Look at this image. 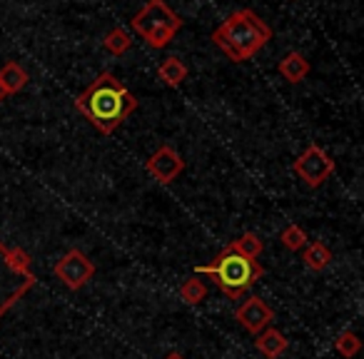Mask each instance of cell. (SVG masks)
I'll list each match as a JSON object with an SVG mask.
<instances>
[{"mask_svg": "<svg viewBox=\"0 0 364 359\" xmlns=\"http://www.w3.org/2000/svg\"><path fill=\"white\" fill-rule=\"evenodd\" d=\"M75 107L102 135H110L120 122H125L135 112L137 100L112 73H100L75 100Z\"/></svg>", "mask_w": 364, "mask_h": 359, "instance_id": "6da1fadb", "label": "cell"}, {"mask_svg": "<svg viewBox=\"0 0 364 359\" xmlns=\"http://www.w3.org/2000/svg\"><path fill=\"white\" fill-rule=\"evenodd\" d=\"M272 41V28L252 11H235L223 26L213 31V43L232 63H245L255 58Z\"/></svg>", "mask_w": 364, "mask_h": 359, "instance_id": "7a4b0ae2", "label": "cell"}, {"mask_svg": "<svg viewBox=\"0 0 364 359\" xmlns=\"http://www.w3.org/2000/svg\"><path fill=\"white\" fill-rule=\"evenodd\" d=\"M195 272L213 277L215 284H218L228 297L237 299V297H242L247 289H252L255 284H257V279L264 274V267L257 259L240 257V254L230 252V250L225 247L223 252L215 257V262L198 264Z\"/></svg>", "mask_w": 364, "mask_h": 359, "instance_id": "3957f363", "label": "cell"}, {"mask_svg": "<svg viewBox=\"0 0 364 359\" xmlns=\"http://www.w3.org/2000/svg\"><path fill=\"white\" fill-rule=\"evenodd\" d=\"M31 264L33 259L28 252L0 242V319L36 287V272Z\"/></svg>", "mask_w": 364, "mask_h": 359, "instance_id": "277c9868", "label": "cell"}, {"mask_svg": "<svg viewBox=\"0 0 364 359\" xmlns=\"http://www.w3.org/2000/svg\"><path fill=\"white\" fill-rule=\"evenodd\" d=\"M130 26L147 45L160 50V48L170 45L175 41L177 31L182 28V21L165 0H147L145 8L132 16Z\"/></svg>", "mask_w": 364, "mask_h": 359, "instance_id": "5b68a950", "label": "cell"}, {"mask_svg": "<svg viewBox=\"0 0 364 359\" xmlns=\"http://www.w3.org/2000/svg\"><path fill=\"white\" fill-rule=\"evenodd\" d=\"M292 170H294V175L302 180L307 188H319V185H324L332 177V172H334V160L327 155V152L322 150L319 145H309L307 150L302 152V155L294 160V165H292Z\"/></svg>", "mask_w": 364, "mask_h": 359, "instance_id": "8992f818", "label": "cell"}, {"mask_svg": "<svg viewBox=\"0 0 364 359\" xmlns=\"http://www.w3.org/2000/svg\"><path fill=\"white\" fill-rule=\"evenodd\" d=\"M53 272H55V277L60 279L68 289L75 292V289L85 287V284L95 277V264H92V259L87 257L85 252L70 250V252H65L60 259H58Z\"/></svg>", "mask_w": 364, "mask_h": 359, "instance_id": "52a82bcc", "label": "cell"}, {"mask_svg": "<svg viewBox=\"0 0 364 359\" xmlns=\"http://www.w3.org/2000/svg\"><path fill=\"white\" fill-rule=\"evenodd\" d=\"M145 167H147V172L155 177L157 183L167 185V183H172L182 170H185V160L177 155V150L172 145H160L150 157H147Z\"/></svg>", "mask_w": 364, "mask_h": 359, "instance_id": "ba28073f", "label": "cell"}, {"mask_svg": "<svg viewBox=\"0 0 364 359\" xmlns=\"http://www.w3.org/2000/svg\"><path fill=\"white\" fill-rule=\"evenodd\" d=\"M235 317H237V322L242 324L247 332L259 334L262 329H267L269 324H272L274 312H272V307L264 302V299L250 297V299H245V302L240 304L237 312H235Z\"/></svg>", "mask_w": 364, "mask_h": 359, "instance_id": "9c48e42d", "label": "cell"}, {"mask_svg": "<svg viewBox=\"0 0 364 359\" xmlns=\"http://www.w3.org/2000/svg\"><path fill=\"white\" fill-rule=\"evenodd\" d=\"M277 70H279V75H282L284 80L292 82V85H297V82H302L304 77L309 75L312 65H309V60L302 55V53L292 50V53H287V55H284L282 60H279Z\"/></svg>", "mask_w": 364, "mask_h": 359, "instance_id": "30bf717a", "label": "cell"}, {"mask_svg": "<svg viewBox=\"0 0 364 359\" xmlns=\"http://www.w3.org/2000/svg\"><path fill=\"white\" fill-rule=\"evenodd\" d=\"M255 347L259 354H264L267 359H277L287 352V339L279 329H262L255 339Z\"/></svg>", "mask_w": 364, "mask_h": 359, "instance_id": "8fae6325", "label": "cell"}, {"mask_svg": "<svg viewBox=\"0 0 364 359\" xmlns=\"http://www.w3.org/2000/svg\"><path fill=\"white\" fill-rule=\"evenodd\" d=\"M157 77H160L165 85L177 87L188 80V65H185L177 55H170L160 63V68H157Z\"/></svg>", "mask_w": 364, "mask_h": 359, "instance_id": "7c38bea8", "label": "cell"}, {"mask_svg": "<svg viewBox=\"0 0 364 359\" xmlns=\"http://www.w3.org/2000/svg\"><path fill=\"white\" fill-rule=\"evenodd\" d=\"M28 73H26V68L21 65V63H16V60H11V63H6V65L0 68V82H3V87H6V92L8 95H13V92H21L23 87L28 85Z\"/></svg>", "mask_w": 364, "mask_h": 359, "instance_id": "4fadbf2b", "label": "cell"}, {"mask_svg": "<svg viewBox=\"0 0 364 359\" xmlns=\"http://www.w3.org/2000/svg\"><path fill=\"white\" fill-rule=\"evenodd\" d=\"M228 250L235 254H240V257L257 259L259 254H262V240H259L255 232H245V235H240L237 240H232V242L228 245Z\"/></svg>", "mask_w": 364, "mask_h": 359, "instance_id": "5bb4252c", "label": "cell"}, {"mask_svg": "<svg viewBox=\"0 0 364 359\" xmlns=\"http://www.w3.org/2000/svg\"><path fill=\"white\" fill-rule=\"evenodd\" d=\"M332 262V250L322 242H309L304 245V264L314 272H322V269L329 267Z\"/></svg>", "mask_w": 364, "mask_h": 359, "instance_id": "9a60e30c", "label": "cell"}, {"mask_svg": "<svg viewBox=\"0 0 364 359\" xmlns=\"http://www.w3.org/2000/svg\"><path fill=\"white\" fill-rule=\"evenodd\" d=\"M130 45H132L130 33H127L125 28H112L105 36V41H102V48H105L107 53H112V55H122V53L130 50Z\"/></svg>", "mask_w": 364, "mask_h": 359, "instance_id": "2e32d148", "label": "cell"}, {"mask_svg": "<svg viewBox=\"0 0 364 359\" xmlns=\"http://www.w3.org/2000/svg\"><path fill=\"white\" fill-rule=\"evenodd\" d=\"M180 297L188 304H200L205 297H208V287H205L203 279H188V282L180 287Z\"/></svg>", "mask_w": 364, "mask_h": 359, "instance_id": "e0dca14e", "label": "cell"}, {"mask_svg": "<svg viewBox=\"0 0 364 359\" xmlns=\"http://www.w3.org/2000/svg\"><path fill=\"white\" fill-rule=\"evenodd\" d=\"M279 242L287 250H292V252H297V250H302L304 245H307V235H304V230L297 227V225H287V227L279 232Z\"/></svg>", "mask_w": 364, "mask_h": 359, "instance_id": "ac0fdd59", "label": "cell"}, {"mask_svg": "<svg viewBox=\"0 0 364 359\" xmlns=\"http://www.w3.org/2000/svg\"><path fill=\"white\" fill-rule=\"evenodd\" d=\"M359 347H362V342H359V337L354 332H342L334 339V349H337V354H342L344 359H352L354 354L359 352Z\"/></svg>", "mask_w": 364, "mask_h": 359, "instance_id": "d6986e66", "label": "cell"}, {"mask_svg": "<svg viewBox=\"0 0 364 359\" xmlns=\"http://www.w3.org/2000/svg\"><path fill=\"white\" fill-rule=\"evenodd\" d=\"M6 97H8V92H6V87H3V82H0V102H6Z\"/></svg>", "mask_w": 364, "mask_h": 359, "instance_id": "ffe728a7", "label": "cell"}, {"mask_svg": "<svg viewBox=\"0 0 364 359\" xmlns=\"http://www.w3.org/2000/svg\"><path fill=\"white\" fill-rule=\"evenodd\" d=\"M165 359H185V357H182V354H177V352H170Z\"/></svg>", "mask_w": 364, "mask_h": 359, "instance_id": "44dd1931", "label": "cell"}]
</instances>
